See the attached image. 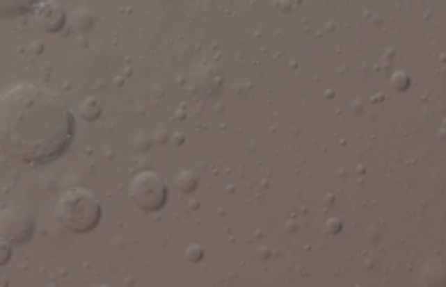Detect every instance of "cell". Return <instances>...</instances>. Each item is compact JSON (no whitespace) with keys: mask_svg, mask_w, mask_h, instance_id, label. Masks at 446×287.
I'll return each instance as SVG.
<instances>
[{"mask_svg":"<svg viewBox=\"0 0 446 287\" xmlns=\"http://www.w3.org/2000/svg\"><path fill=\"white\" fill-rule=\"evenodd\" d=\"M92 287H113V285H109V283H96V285H92Z\"/></svg>","mask_w":446,"mask_h":287,"instance_id":"obj_12","label":"cell"},{"mask_svg":"<svg viewBox=\"0 0 446 287\" xmlns=\"http://www.w3.org/2000/svg\"><path fill=\"white\" fill-rule=\"evenodd\" d=\"M33 18H35L38 26H42L48 33H57L65 26V11L59 3L53 0H44V3L33 5Z\"/></svg>","mask_w":446,"mask_h":287,"instance_id":"obj_5","label":"cell"},{"mask_svg":"<svg viewBox=\"0 0 446 287\" xmlns=\"http://www.w3.org/2000/svg\"><path fill=\"white\" fill-rule=\"evenodd\" d=\"M196 177H194V172H190V170H183V172H179L177 174V181H175V185L179 188V192H183V194H187V192H194L196 190Z\"/></svg>","mask_w":446,"mask_h":287,"instance_id":"obj_8","label":"cell"},{"mask_svg":"<svg viewBox=\"0 0 446 287\" xmlns=\"http://www.w3.org/2000/svg\"><path fill=\"white\" fill-rule=\"evenodd\" d=\"M9 259H11V244L0 238V265L9 263Z\"/></svg>","mask_w":446,"mask_h":287,"instance_id":"obj_10","label":"cell"},{"mask_svg":"<svg viewBox=\"0 0 446 287\" xmlns=\"http://www.w3.org/2000/svg\"><path fill=\"white\" fill-rule=\"evenodd\" d=\"M185 257L190 259V261H194V263H198L202 259V248L198 244H190V246L185 248Z\"/></svg>","mask_w":446,"mask_h":287,"instance_id":"obj_9","label":"cell"},{"mask_svg":"<svg viewBox=\"0 0 446 287\" xmlns=\"http://www.w3.org/2000/svg\"><path fill=\"white\" fill-rule=\"evenodd\" d=\"M74 138V117L50 88L13 81L0 90V148L24 163L61 157Z\"/></svg>","mask_w":446,"mask_h":287,"instance_id":"obj_1","label":"cell"},{"mask_svg":"<svg viewBox=\"0 0 446 287\" xmlns=\"http://www.w3.org/2000/svg\"><path fill=\"white\" fill-rule=\"evenodd\" d=\"M340 229H342V224H340V220L337 218H331V220L327 222V233H340Z\"/></svg>","mask_w":446,"mask_h":287,"instance_id":"obj_11","label":"cell"},{"mask_svg":"<svg viewBox=\"0 0 446 287\" xmlns=\"http://www.w3.org/2000/svg\"><path fill=\"white\" fill-rule=\"evenodd\" d=\"M7 285V279H0V287H5Z\"/></svg>","mask_w":446,"mask_h":287,"instance_id":"obj_13","label":"cell"},{"mask_svg":"<svg viewBox=\"0 0 446 287\" xmlns=\"http://www.w3.org/2000/svg\"><path fill=\"white\" fill-rule=\"evenodd\" d=\"M129 196L135 207H140L142 211H159L168 200V185L157 172L142 170L133 174L129 183Z\"/></svg>","mask_w":446,"mask_h":287,"instance_id":"obj_3","label":"cell"},{"mask_svg":"<svg viewBox=\"0 0 446 287\" xmlns=\"http://www.w3.org/2000/svg\"><path fill=\"white\" fill-rule=\"evenodd\" d=\"M57 222L72 233H90L98 227L102 207L98 196L88 188H70L59 194L55 202Z\"/></svg>","mask_w":446,"mask_h":287,"instance_id":"obj_2","label":"cell"},{"mask_svg":"<svg viewBox=\"0 0 446 287\" xmlns=\"http://www.w3.org/2000/svg\"><path fill=\"white\" fill-rule=\"evenodd\" d=\"M33 9V3H26V0H7L3 3L0 0V18H11V15H20V13H26Z\"/></svg>","mask_w":446,"mask_h":287,"instance_id":"obj_6","label":"cell"},{"mask_svg":"<svg viewBox=\"0 0 446 287\" xmlns=\"http://www.w3.org/2000/svg\"><path fill=\"white\" fill-rule=\"evenodd\" d=\"M79 111H81V115L85 117V120H96V117L100 115V111H102V107H100V103H98V98H85L83 103L79 105Z\"/></svg>","mask_w":446,"mask_h":287,"instance_id":"obj_7","label":"cell"},{"mask_svg":"<svg viewBox=\"0 0 446 287\" xmlns=\"http://www.w3.org/2000/svg\"><path fill=\"white\" fill-rule=\"evenodd\" d=\"M35 233V218L20 205L0 209V238L9 244H26Z\"/></svg>","mask_w":446,"mask_h":287,"instance_id":"obj_4","label":"cell"}]
</instances>
